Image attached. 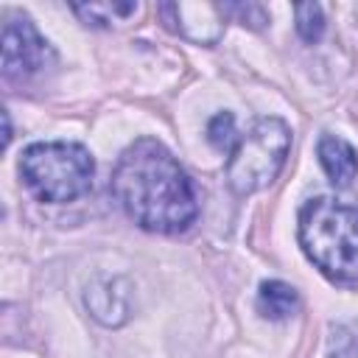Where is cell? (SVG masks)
I'll return each mask as SVG.
<instances>
[{"instance_id":"5b68a950","label":"cell","mask_w":358,"mask_h":358,"mask_svg":"<svg viewBox=\"0 0 358 358\" xmlns=\"http://www.w3.org/2000/svg\"><path fill=\"white\" fill-rule=\"evenodd\" d=\"M56 62L48 39L34 28L28 17H8L3 25V78L22 84Z\"/></svg>"},{"instance_id":"52a82bcc","label":"cell","mask_w":358,"mask_h":358,"mask_svg":"<svg viewBox=\"0 0 358 358\" xmlns=\"http://www.w3.org/2000/svg\"><path fill=\"white\" fill-rule=\"evenodd\" d=\"M316 157L336 187H347L358 176V151L338 134H322L316 143Z\"/></svg>"},{"instance_id":"277c9868","label":"cell","mask_w":358,"mask_h":358,"mask_svg":"<svg viewBox=\"0 0 358 358\" xmlns=\"http://www.w3.org/2000/svg\"><path fill=\"white\" fill-rule=\"evenodd\" d=\"M288 148H291L288 123L280 117H260L232 145V154L224 168L229 190L238 196H249L268 187L280 176L288 159Z\"/></svg>"},{"instance_id":"7c38bea8","label":"cell","mask_w":358,"mask_h":358,"mask_svg":"<svg viewBox=\"0 0 358 358\" xmlns=\"http://www.w3.org/2000/svg\"><path fill=\"white\" fill-rule=\"evenodd\" d=\"M330 358H358V322L341 324L336 330Z\"/></svg>"},{"instance_id":"6da1fadb","label":"cell","mask_w":358,"mask_h":358,"mask_svg":"<svg viewBox=\"0 0 358 358\" xmlns=\"http://www.w3.org/2000/svg\"><path fill=\"white\" fill-rule=\"evenodd\" d=\"M112 193L123 213L148 232L173 235L199 215V199L190 176L173 154L154 137L134 140L117 159Z\"/></svg>"},{"instance_id":"9c48e42d","label":"cell","mask_w":358,"mask_h":358,"mask_svg":"<svg viewBox=\"0 0 358 358\" xmlns=\"http://www.w3.org/2000/svg\"><path fill=\"white\" fill-rule=\"evenodd\" d=\"M137 3H90V6H73V11L90 25H106V22H117L126 20L131 14H137Z\"/></svg>"},{"instance_id":"ba28073f","label":"cell","mask_w":358,"mask_h":358,"mask_svg":"<svg viewBox=\"0 0 358 358\" xmlns=\"http://www.w3.org/2000/svg\"><path fill=\"white\" fill-rule=\"evenodd\" d=\"M296 310H299V294H296L294 285H288L282 280H266V282H260V291H257V313L263 319L282 322V319H291Z\"/></svg>"},{"instance_id":"3957f363","label":"cell","mask_w":358,"mask_h":358,"mask_svg":"<svg viewBox=\"0 0 358 358\" xmlns=\"http://www.w3.org/2000/svg\"><path fill=\"white\" fill-rule=\"evenodd\" d=\"M95 162L78 143H34L20 157V176L28 190L50 204L73 201L92 187Z\"/></svg>"},{"instance_id":"4fadbf2b","label":"cell","mask_w":358,"mask_h":358,"mask_svg":"<svg viewBox=\"0 0 358 358\" xmlns=\"http://www.w3.org/2000/svg\"><path fill=\"white\" fill-rule=\"evenodd\" d=\"M224 11L232 14V17H238V22H243V25H249V28H263V25L268 22L266 8L257 6V3H227Z\"/></svg>"},{"instance_id":"7a4b0ae2","label":"cell","mask_w":358,"mask_h":358,"mask_svg":"<svg viewBox=\"0 0 358 358\" xmlns=\"http://www.w3.org/2000/svg\"><path fill=\"white\" fill-rule=\"evenodd\" d=\"M299 246L308 260L333 282H358V207L319 196L299 210Z\"/></svg>"},{"instance_id":"8fae6325","label":"cell","mask_w":358,"mask_h":358,"mask_svg":"<svg viewBox=\"0 0 358 358\" xmlns=\"http://www.w3.org/2000/svg\"><path fill=\"white\" fill-rule=\"evenodd\" d=\"M207 140L218 148V151H227L235 140V117L229 112H218L210 117L207 123Z\"/></svg>"},{"instance_id":"30bf717a","label":"cell","mask_w":358,"mask_h":358,"mask_svg":"<svg viewBox=\"0 0 358 358\" xmlns=\"http://www.w3.org/2000/svg\"><path fill=\"white\" fill-rule=\"evenodd\" d=\"M296 14V34L305 39V42H316L324 31V14H322V6L316 3H302L294 8Z\"/></svg>"},{"instance_id":"8992f818","label":"cell","mask_w":358,"mask_h":358,"mask_svg":"<svg viewBox=\"0 0 358 358\" xmlns=\"http://www.w3.org/2000/svg\"><path fill=\"white\" fill-rule=\"evenodd\" d=\"M159 14L171 31L199 45L218 42L227 22V11L218 3H162Z\"/></svg>"}]
</instances>
